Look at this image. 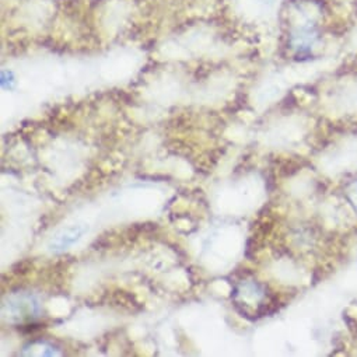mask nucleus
<instances>
[{"instance_id":"nucleus-1","label":"nucleus","mask_w":357,"mask_h":357,"mask_svg":"<svg viewBox=\"0 0 357 357\" xmlns=\"http://www.w3.org/2000/svg\"><path fill=\"white\" fill-rule=\"evenodd\" d=\"M89 231V226L84 223L70 225L59 230L48 244V250L52 254H62L79 243Z\"/></svg>"},{"instance_id":"nucleus-3","label":"nucleus","mask_w":357,"mask_h":357,"mask_svg":"<svg viewBox=\"0 0 357 357\" xmlns=\"http://www.w3.org/2000/svg\"><path fill=\"white\" fill-rule=\"evenodd\" d=\"M62 353L47 342H34L24 347L23 356H34V357H47V356H61Z\"/></svg>"},{"instance_id":"nucleus-4","label":"nucleus","mask_w":357,"mask_h":357,"mask_svg":"<svg viewBox=\"0 0 357 357\" xmlns=\"http://www.w3.org/2000/svg\"><path fill=\"white\" fill-rule=\"evenodd\" d=\"M347 199L350 202V205L353 206V209L357 212V181H354L349 188H347Z\"/></svg>"},{"instance_id":"nucleus-2","label":"nucleus","mask_w":357,"mask_h":357,"mask_svg":"<svg viewBox=\"0 0 357 357\" xmlns=\"http://www.w3.org/2000/svg\"><path fill=\"white\" fill-rule=\"evenodd\" d=\"M12 317H20V318H27V317H36L38 311V304L34 301L33 297H17L8 304Z\"/></svg>"}]
</instances>
